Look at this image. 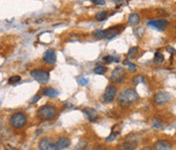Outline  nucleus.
Returning a JSON list of instances; mask_svg holds the SVG:
<instances>
[{
	"label": "nucleus",
	"instance_id": "obj_1",
	"mask_svg": "<svg viewBox=\"0 0 176 150\" xmlns=\"http://www.w3.org/2000/svg\"><path fill=\"white\" fill-rule=\"evenodd\" d=\"M139 99V94L133 89H126L122 91L118 96V102L121 105H128L135 102Z\"/></svg>",
	"mask_w": 176,
	"mask_h": 150
},
{
	"label": "nucleus",
	"instance_id": "obj_2",
	"mask_svg": "<svg viewBox=\"0 0 176 150\" xmlns=\"http://www.w3.org/2000/svg\"><path fill=\"white\" fill-rule=\"evenodd\" d=\"M56 114V108L53 105H44L38 110V117L44 121L52 119Z\"/></svg>",
	"mask_w": 176,
	"mask_h": 150
},
{
	"label": "nucleus",
	"instance_id": "obj_3",
	"mask_svg": "<svg viewBox=\"0 0 176 150\" xmlns=\"http://www.w3.org/2000/svg\"><path fill=\"white\" fill-rule=\"evenodd\" d=\"M27 123V117L23 112H15L10 117V125L15 129H21Z\"/></svg>",
	"mask_w": 176,
	"mask_h": 150
},
{
	"label": "nucleus",
	"instance_id": "obj_4",
	"mask_svg": "<svg viewBox=\"0 0 176 150\" xmlns=\"http://www.w3.org/2000/svg\"><path fill=\"white\" fill-rule=\"evenodd\" d=\"M31 75L37 82L41 83V84H45L49 81V73L43 70H34L31 72Z\"/></svg>",
	"mask_w": 176,
	"mask_h": 150
},
{
	"label": "nucleus",
	"instance_id": "obj_5",
	"mask_svg": "<svg viewBox=\"0 0 176 150\" xmlns=\"http://www.w3.org/2000/svg\"><path fill=\"white\" fill-rule=\"evenodd\" d=\"M125 77V70L121 66H117L114 68L110 76V80L114 83H121Z\"/></svg>",
	"mask_w": 176,
	"mask_h": 150
},
{
	"label": "nucleus",
	"instance_id": "obj_6",
	"mask_svg": "<svg viewBox=\"0 0 176 150\" xmlns=\"http://www.w3.org/2000/svg\"><path fill=\"white\" fill-rule=\"evenodd\" d=\"M147 25L149 26V27L154 28V29L159 30V31H163V30H165L166 28L168 27L169 23H168V21H166V20H157V21L149 22V23H147Z\"/></svg>",
	"mask_w": 176,
	"mask_h": 150
},
{
	"label": "nucleus",
	"instance_id": "obj_7",
	"mask_svg": "<svg viewBox=\"0 0 176 150\" xmlns=\"http://www.w3.org/2000/svg\"><path fill=\"white\" fill-rule=\"evenodd\" d=\"M117 94V89L115 86H108L104 93V101L105 102H111L115 98Z\"/></svg>",
	"mask_w": 176,
	"mask_h": 150
},
{
	"label": "nucleus",
	"instance_id": "obj_8",
	"mask_svg": "<svg viewBox=\"0 0 176 150\" xmlns=\"http://www.w3.org/2000/svg\"><path fill=\"white\" fill-rule=\"evenodd\" d=\"M154 100H155L156 104L158 105H164L170 100V95L167 92H159L155 95L154 97Z\"/></svg>",
	"mask_w": 176,
	"mask_h": 150
},
{
	"label": "nucleus",
	"instance_id": "obj_9",
	"mask_svg": "<svg viewBox=\"0 0 176 150\" xmlns=\"http://www.w3.org/2000/svg\"><path fill=\"white\" fill-rule=\"evenodd\" d=\"M43 60L46 64H48V66L54 64L56 62L55 51L52 49H48L47 51H45V53H44V55H43Z\"/></svg>",
	"mask_w": 176,
	"mask_h": 150
},
{
	"label": "nucleus",
	"instance_id": "obj_10",
	"mask_svg": "<svg viewBox=\"0 0 176 150\" xmlns=\"http://www.w3.org/2000/svg\"><path fill=\"white\" fill-rule=\"evenodd\" d=\"M39 149L40 150H57L56 145L52 143L49 138H43L39 143Z\"/></svg>",
	"mask_w": 176,
	"mask_h": 150
},
{
	"label": "nucleus",
	"instance_id": "obj_11",
	"mask_svg": "<svg viewBox=\"0 0 176 150\" xmlns=\"http://www.w3.org/2000/svg\"><path fill=\"white\" fill-rule=\"evenodd\" d=\"M56 148L57 149H65V148L69 147L70 145V140L68 138H65V137H62V138H59L58 141L56 142Z\"/></svg>",
	"mask_w": 176,
	"mask_h": 150
},
{
	"label": "nucleus",
	"instance_id": "obj_12",
	"mask_svg": "<svg viewBox=\"0 0 176 150\" xmlns=\"http://www.w3.org/2000/svg\"><path fill=\"white\" fill-rule=\"evenodd\" d=\"M155 150H172V144L168 141H158L155 144Z\"/></svg>",
	"mask_w": 176,
	"mask_h": 150
},
{
	"label": "nucleus",
	"instance_id": "obj_13",
	"mask_svg": "<svg viewBox=\"0 0 176 150\" xmlns=\"http://www.w3.org/2000/svg\"><path fill=\"white\" fill-rule=\"evenodd\" d=\"M84 113L86 114L87 119H90V121H94L98 117V112L97 110H95L94 108H90V107H87L84 109Z\"/></svg>",
	"mask_w": 176,
	"mask_h": 150
},
{
	"label": "nucleus",
	"instance_id": "obj_14",
	"mask_svg": "<svg viewBox=\"0 0 176 150\" xmlns=\"http://www.w3.org/2000/svg\"><path fill=\"white\" fill-rule=\"evenodd\" d=\"M93 36L97 39H103V38L109 37V31L107 30H97L93 33Z\"/></svg>",
	"mask_w": 176,
	"mask_h": 150
},
{
	"label": "nucleus",
	"instance_id": "obj_15",
	"mask_svg": "<svg viewBox=\"0 0 176 150\" xmlns=\"http://www.w3.org/2000/svg\"><path fill=\"white\" fill-rule=\"evenodd\" d=\"M42 93H43V95L48 96V97H56L58 94H59L58 91H56L55 89H53V88H50V87L44 88L43 90H42Z\"/></svg>",
	"mask_w": 176,
	"mask_h": 150
},
{
	"label": "nucleus",
	"instance_id": "obj_16",
	"mask_svg": "<svg viewBox=\"0 0 176 150\" xmlns=\"http://www.w3.org/2000/svg\"><path fill=\"white\" fill-rule=\"evenodd\" d=\"M135 147H137L135 142H125V143L121 144L119 150H134Z\"/></svg>",
	"mask_w": 176,
	"mask_h": 150
},
{
	"label": "nucleus",
	"instance_id": "obj_17",
	"mask_svg": "<svg viewBox=\"0 0 176 150\" xmlns=\"http://www.w3.org/2000/svg\"><path fill=\"white\" fill-rule=\"evenodd\" d=\"M141 19H139V15L137 13H131L128 17V24L130 26H137L139 23Z\"/></svg>",
	"mask_w": 176,
	"mask_h": 150
},
{
	"label": "nucleus",
	"instance_id": "obj_18",
	"mask_svg": "<svg viewBox=\"0 0 176 150\" xmlns=\"http://www.w3.org/2000/svg\"><path fill=\"white\" fill-rule=\"evenodd\" d=\"M163 61H164V55H163V54L160 53V52L155 53V57H154V63H155L156 66H160V64H161Z\"/></svg>",
	"mask_w": 176,
	"mask_h": 150
},
{
	"label": "nucleus",
	"instance_id": "obj_19",
	"mask_svg": "<svg viewBox=\"0 0 176 150\" xmlns=\"http://www.w3.org/2000/svg\"><path fill=\"white\" fill-rule=\"evenodd\" d=\"M137 54H139V48H137V47H131L130 49L128 50L127 56H128V58H130V59H133V58L137 57Z\"/></svg>",
	"mask_w": 176,
	"mask_h": 150
},
{
	"label": "nucleus",
	"instance_id": "obj_20",
	"mask_svg": "<svg viewBox=\"0 0 176 150\" xmlns=\"http://www.w3.org/2000/svg\"><path fill=\"white\" fill-rule=\"evenodd\" d=\"M88 146V142L86 140H80L76 146H74V150H85Z\"/></svg>",
	"mask_w": 176,
	"mask_h": 150
},
{
	"label": "nucleus",
	"instance_id": "obj_21",
	"mask_svg": "<svg viewBox=\"0 0 176 150\" xmlns=\"http://www.w3.org/2000/svg\"><path fill=\"white\" fill-rule=\"evenodd\" d=\"M107 15H108L107 11H99V13L96 15V20L99 22H103L107 17Z\"/></svg>",
	"mask_w": 176,
	"mask_h": 150
},
{
	"label": "nucleus",
	"instance_id": "obj_22",
	"mask_svg": "<svg viewBox=\"0 0 176 150\" xmlns=\"http://www.w3.org/2000/svg\"><path fill=\"white\" fill-rule=\"evenodd\" d=\"M94 72H95V74H97V75H103L107 72V68H105V66H99L95 68Z\"/></svg>",
	"mask_w": 176,
	"mask_h": 150
},
{
	"label": "nucleus",
	"instance_id": "obj_23",
	"mask_svg": "<svg viewBox=\"0 0 176 150\" xmlns=\"http://www.w3.org/2000/svg\"><path fill=\"white\" fill-rule=\"evenodd\" d=\"M141 83H145V77L143 76H137L133 78V85H139Z\"/></svg>",
	"mask_w": 176,
	"mask_h": 150
},
{
	"label": "nucleus",
	"instance_id": "obj_24",
	"mask_svg": "<svg viewBox=\"0 0 176 150\" xmlns=\"http://www.w3.org/2000/svg\"><path fill=\"white\" fill-rule=\"evenodd\" d=\"M19 81H21V77H19V76H13V77H11V78H9L8 83L10 85H13V84H17V83H19Z\"/></svg>",
	"mask_w": 176,
	"mask_h": 150
},
{
	"label": "nucleus",
	"instance_id": "obj_25",
	"mask_svg": "<svg viewBox=\"0 0 176 150\" xmlns=\"http://www.w3.org/2000/svg\"><path fill=\"white\" fill-rule=\"evenodd\" d=\"M124 64H126V66H128L129 70H130V72H135V70H137V66H135L133 63H131V62H129L128 60H125Z\"/></svg>",
	"mask_w": 176,
	"mask_h": 150
},
{
	"label": "nucleus",
	"instance_id": "obj_26",
	"mask_svg": "<svg viewBox=\"0 0 176 150\" xmlns=\"http://www.w3.org/2000/svg\"><path fill=\"white\" fill-rule=\"evenodd\" d=\"M104 60H105L106 62H113V61L117 62V61H118V58H117V57H114V56L108 55V56H106V57H104Z\"/></svg>",
	"mask_w": 176,
	"mask_h": 150
},
{
	"label": "nucleus",
	"instance_id": "obj_27",
	"mask_svg": "<svg viewBox=\"0 0 176 150\" xmlns=\"http://www.w3.org/2000/svg\"><path fill=\"white\" fill-rule=\"evenodd\" d=\"M117 135H118V133H111L110 136H109L108 138H106V142H110V141H113V140L116 139Z\"/></svg>",
	"mask_w": 176,
	"mask_h": 150
},
{
	"label": "nucleus",
	"instance_id": "obj_28",
	"mask_svg": "<svg viewBox=\"0 0 176 150\" xmlns=\"http://www.w3.org/2000/svg\"><path fill=\"white\" fill-rule=\"evenodd\" d=\"M78 83H80V85H87L89 83V80L84 79V78H80V79H78Z\"/></svg>",
	"mask_w": 176,
	"mask_h": 150
},
{
	"label": "nucleus",
	"instance_id": "obj_29",
	"mask_svg": "<svg viewBox=\"0 0 176 150\" xmlns=\"http://www.w3.org/2000/svg\"><path fill=\"white\" fill-rule=\"evenodd\" d=\"M92 2L95 3L96 5H104L105 4V1H103V0H93Z\"/></svg>",
	"mask_w": 176,
	"mask_h": 150
},
{
	"label": "nucleus",
	"instance_id": "obj_30",
	"mask_svg": "<svg viewBox=\"0 0 176 150\" xmlns=\"http://www.w3.org/2000/svg\"><path fill=\"white\" fill-rule=\"evenodd\" d=\"M39 99H40V96H36L35 98H33V99H32V100H31V103L36 102V101H37V100H39Z\"/></svg>",
	"mask_w": 176,
	"mask_h": 150
},
{
	"label": "nucleus",
	"instance_id": "obj_31",
	"mask_svg": "<svg viewBox=\"0 0 176 150\" xmlns=\"http://www.w3.org/2000/svg\"><path fill=\"white\" fill-rule=\"evenodd\" d=\"M6 149H7V150H17L15 148L11 147V146H6Z\"/></svg>",
	"mask_w": 176,
	"mask_h": 150
},
{
	"label": "nucleus",
	"instance_id": "obj_32",
	"mask_svg": "<svg viewBox=\"0 0 176 150\" xmlns=\"http://www.w3.org/2000/svg\"><path fill=\"white\" fill-rule=\"evenodd\" d=\"M167 50H168V51H171V52H175L174 48H171V47H167Z\"/></svg>",
	"mask_w": 176,
	"mask_h": 150
},
{
	"label": "nucleus",
	"instance_id": "obj_33",
	"mask_svg": "<svg viewBox=\"0 0 176 150\" xmlns=\"http://www.w3.org/2000/svg\"><path fill=\"white\" fill-rule=\"evenodd\" d=\"M94 150H105L104 148H102V147H97V148H95Z\"/></svg>",
	"mask_w": 176,
	"mask_h": 150
},
{
	"label": "nucleus",
	"instance_id": "obj_34",
	"mask_svg": "<svg viewBox=\"0 0 176 150\" xmlns=\"http://www.w3.org/2000/svg\"><path fill=\"white\" fill-rule=\"evenodd\" d=\"M0 129H1V123H0Z\"/></svg>",
	"mask_w": 176,
	"mask_h": 150
},
{
	"label": "nucleus",
	"instance_id": "obj_35",
	"mask_svg": "<svg viewBox=\"0 0 176 150\" xmlns=\"http://www.w3.org/2000/svg\"><path fill=\"white\" fill-rule=\"evenodd\" d=\"M0 49H1V46H0Z\"/></svg>",
	"mask_w": 176,
	"mask_h": 150
}]
</instances>
